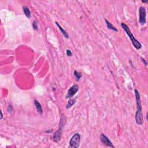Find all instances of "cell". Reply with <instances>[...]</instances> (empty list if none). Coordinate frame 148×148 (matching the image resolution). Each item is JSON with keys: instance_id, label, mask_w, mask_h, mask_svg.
<instances>
[{"instance_id": "obj_5", "label": "cell", "mask_w": 148, "mask_h": 148, "mask_svg": "<svg viewBox=\"0 0 148 148\" xmlns=\"http://www.w3.org/2000/svg\"><path fill=\"white\" fill-rule=\"evenodd\" d=\"M146 12L145 8L141 6L139 9V22L141 25H144L146 23Z\"/></svg>"}, {"instance_id": "obj_14", "label": "cell", "mask_w": 148, "mask_h": 148, "mask_svg": "<svg viewBox=\"0 0 148 148\" xmlns=\"http://www.w3.org/2000/svg\"><path fill=\"white\" fill-rule=\"evenodd\" d=\"M32 27L35 30H38V22L37 21H34L32 23Z\"/></svg>"}, {"instance_id": "obj_18", "label": "cell", "mask_w": 148, "mask_h": 148, "mask_svg": "<svg viewBox=\"0 0 148 148\" xmlns=\"http://www.w3.org/2000/svg\"><path fill=\"white\" fill-rule=\"evenodd\" d=\"M142 2L143 3H147V2H147V1H142Z\"/></svg>"}, {"instance_id": "obj_10", "label": "cell", "mask_w": 148, "mask_h": 148, "mask_svg": "<svg viewBox=\"0 0 148 148\" xmlns=\"http://www.w3.org/2000/svg\"><path fill=\"white\" fill-rule=\"evenodd\" d=\"M23 11L24 14L26 17H27L28 19H30L31 17V11H30L29 8L27 7L26 6H23Z\"/></svg>"}, {"instance_id": "obj_12", "label": "cell", "mask_w": 148, "mask_h": 148, "mask_svg": "<svg viewBox=\"0 0 148 148\" xmlns=\"http://www.w3.org/2000/svg\"><path fill=\"white\" fill-rule=\"evenodd\" d=\"M75 103H76V99L75 98H71L68 101V103L66 105V108L67 109H70Z\"/></svg>"}, {"instance_id": "obj_4", "label": "cell", "mask_w": 148, "mask_h": 148, "mask_svg": "<svg viewBox=\"0 0 148 148\" xmlns=\"http://www.w3.org/2000/svg\"><path fill=\"white\" fill-rule=\"evenodd\" d=\"M80 140H81V136L79 133H76L72 136L71 138L70 142V148H77L80 145Z\"/></svg>"}, {"instance_id": "obj_1", "label": "cell", "mask_w": 148, "mask_h": 148, "mask_svg": "<svg viewBox=\"0 0 148 148\" xmlns=\"http://www.w3.org/2000/svg\"><path fill=\"white\" fill-rule=\"evenodd\" d=\"M135 94L136 101V111L135 115V120L136 123L139 125H142L144 123V118H143L142 105H141V100L139 91L137 90H135Z\"/></svg>"}, {"instance_id": "obj_17", "label": "cell", "mask_w": 148, "mask_h": 148, "mask_svg": "<svg viewBox=\"0 0 148 148\" xmlns=\"http://www.w3.org/2000/svg\"><path fill=\"white\" fill-rule=\"evenodd\" d=\"M2 118H3L2 112V111H1V118H0V119H1V120H2Z\"/></svg>"}, {"instance_id": "obj_9", "label": "cell", "mask_w": 148, "mask_h": 148, "mask_svg": "<svg viewBox=\"0 0 148 148\" xmlns=\"http://www.w3.org/2000/svg\"><path fill=\"white\" fill-rule=\"evenodd\" d=\"M34 105H35L36 109L37 110V112L39 114L42 115L43 113V110H42V105L38 101H37V100H34Z\"/></svg>"}, {"instance_id": "obj_6", "label": "cell", "mask_w": 148, "mask_h": 148, "mask_svg": "<svg viewBox=\"0 0 148 148\" xmlns=\"http://www.w3.org/2000/svg\"><path fill=\"white\" fill-rule=\"evenodd\" d=\"M79 89V87L78 85H74L73 86H72L69 89L68 93H67V94L66 96V98H71L72 97H73L78 93Z\"/></svg>"}, {"instance_id": "obj_15", "label": "cell", "mask_w": 148, "mask_h": 148, "mask_svg": "<svg viewBox=\"0 0 148 148\" xmlns=\"http://www.w3.org/2000/svg\"><path fill=\"white\" fill-rule=\"evenodd\" d=\"M66 55H67V56L71 57L72 56V53L70 50H69V49H67V50H66Z\"/></svg>"}, {"instance_id": "obj_3", "label": "cell", "mask_w": 148, "mask_h": 148, "mask_svg": "<svg viewBox=\"0 0 148 148\" xmlns=\"http://www.w3.org/2000/svg\"><path fill=\"white\" fill-rule=\"evenodd\" d=\"M65 120V118L64 117L63 115H62L61 118L60 126H59V129L57 131H56L55 134H53V140L54 142H58L61 139V138L62 128H63L64 126Z\"/></svg>"}, {"instance_id": "obj_11", "label": "cell", "mask_w": 148, "mask_h": 148, "mask_svg": "<svg viewBox=\"0 0 148 148\" xmlns=\"http://www.w3.org/2000/svg\"><path fill=\"white\" fill-rule=\"evenodd\" d=\"M105 22L106 23V26H107V27L109 29V30H112L113 31H115V32H118V29H116V28H115L114 26H113L112 24L111 23H110L109 21L108 20L105 19Z\"/></svg>"}, {"instance_id": "obj_16", "label": "cell", "mask_w": 148, "mask_h": 148, "mask_svg": "<svg viewBox=\"0 0 148 148\" xmlns=\"http://www.w3.org/2000/svg\"><path fill=\"white\" fill-rule=\"evenodd\" d=\"M141 60H142V62H144V63L145 64V65H147V64H148V63H147V61H146L144 59H143L142 57H141Z\"/></svg>"}, {"instance_id": "obj_8", "label": "cell", "mask_w": 148, "mask_h": 148, "mask_svg": "<svg viewBox=\"0 0 148 148\" xmlns=\"http://www.w3.org/2000/svg\"><path fill=\"white\" fill-rule=\"evenodd\" d=\"M55 24H56V26H57V27L59 28V30H60V32H61L62 35H63L64 36V37L65 38L68 39V38H69V35H68V34L67 33V31H65V30L63 28H62V27H61V26L60 25V24H59V23L57 22H55Z\"/></svg>"}, {"instance_id": "obj_7", "label": "cell", "mask_w": 148, "mask_h": 148, "mask_svg": "<svg viewBox=\"0 0 148 148\" xmlns=\"http://www.w3.org/2000/svg\"><path fill=\"white\" fill-rule=\"evenodd\" d=\"M100 141H101V142L103 143V144H104L105 145L109 146V147L115 148L114 145H113L112 142L110 141L109 138L105 135L104 134H103V133H101V135H100Z\"/></svg>"}, {"instance_id": "obj_2", "label": "cell", "mask_w": 148, "mask_h": 148, "mask_svg": "<svg viewBox=\"0 0 148 148\" xmlns=\"http://www.w3.org/2000/svg\"><path fill=\"white\" fill-rule=\"evenodd\" d=\"M121 27H122L123 29L124 30L125 32H126V34L128 35V36H129V38L131 40V43H132L133 45L134 46L135 48L137 49V50H139V49L142 48V45H141L140 42L134 37V36L133 35V34L131 33V31L130 29V28L129 27V26L124 23H121Z\"/></svg>"}, {"instance_id": "obj_13", "label": "cell", "mask_w": 148, "mask_h": 148, "mask_svg": "<svg viewBox=\"0 0 148 148\" xmlns=\"http://www.w3.org/2000/svg\"><path fill=\"white\" fill-rule=\"evenodd\" d=\"M74 75L75 76V78H76V80L77 81H79L80 79V78L82 77V74L80 73V72H78L76 70L74 71Z\"/></svg>"}]
</instances>
